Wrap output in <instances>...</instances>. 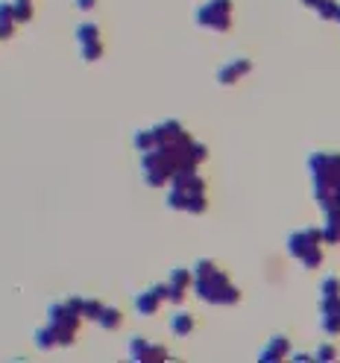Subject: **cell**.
Wrapping results in <instances>:
<instances>
[{
	"mask_svg": "<svg viewBox=\"0 0 340 363\" xmlns=\"http://www.w3.org/2000/svg\"><path fill=\"white\" fill-rule=\"evenodd\" d=\"M129 358L138 363H152V360H168V346L161 343H150L144 337H133L129 340Z\"/></svg>",
	"mask_w": 340,
	"mask_h": 363,
	"instance_id": "cell-8",
	"label": "cell"
},
{
	"mask_svg": "<svg viewBox=\"0 0 340 363\" xmlns=\"http://www.w3.org/2000/svg\"><path fill=\"white\" fill-rule=\"evenodd\" d=\"M32 343H36L38 349H56V346H59V331H56V325L45 323L36 334H32Z\"/></svg>",
	"mask_w": 340,
	"mask_h": 363,
	"instance_id": "cell-17",
	"label": "cell"
},
{
	"mask_svg": "<svg viewBox=\"0 0 340 363\" xmlns=\"http://www.w3.org/2000/svg\"><path fill=\"white\" fill-rule=\"evenodd\" d=\"M311 191L323 211L340 208V152H311L308 156Z\"/></svg>",
	"mask_w": 340,
	"mask_h": 363,
	"instance_id": "cell-1",
	"label": "cell"
},
{
	"mask_svg": "<svg viewBox=\"0 0 340 363\" xmlns=\"http://www.w3.org/2000/svg\"><path fill=\"white\" fill-rule=\"evenodd\" d=\"M284 358H291V340L284 337V334L270 337L267 346H261V351H258V360L261 363H279Z\"/></svg>",
	"mask_w": 340,
	"mask_h": 363,
	"instance_id": "cell-10",
	"label": "cell"
},
{
	"mask_svg": "<svg viewBox=\"0 0 340 363\" xmlns=\"http://www.w3.org/2000/svg\"><path fill=\"white\" fill-rule=\"evenodd\" d=\"M194 325H196V320H194V314H188V311H179V314L170 316V331L177 337H191Z\"/></svg>",
	"mask_w": 340,
	"mask_h": 363,
	"instance_id": "cell-16",
	"label": "cell"
},
{
	"mask_svg": "<svg viewBox=\"0 0 340 363\" xmlns=\"http://www.w3.org/2000/svg\"><path fill=\"white\" fill-rule=\"evenodd\" d=\"M252 71V62L249 59H232V62H226L220 71H217V82L220 85H235V82H240L244 76Z\"/></svg>",
	"mask_w": 340,
	"mask_h": 363,
	"instance_id": "cell-11",
	"label": "cell"
},
{
	"mask_svg": "<svg viewBox=\"0 0 340 363\" xmlns=\"http://www.w3.org/2000/svg\"><path fill=\"white\" fill-rule=\"evenodd\" d=\"M12 9H15V21L18 24H27L36 15V6H32V0H12Z\"/></svg>",
	"mask_w": 340,
	"mask_h": 363,
	"instance_id": "cell-19",
	"label": "cell"
},
{
	"mask_svg": "<svg viewBox=\"0 0 340 363\" xmlns=\"http://www.w3.org/2000/svg\"><path fill=\"white\" fill-rule=\"evenodd\" d=\"M323 244H340V208L326 211V223H323Z\"/></svg>",
	"mask_w": 340,
	"mask_h": 363,
	"instance_id": "cell-14",
	"label": "cell"
},
{
	"mask_svg": "<svg viewBox=\"0 0 340 363\" xmlns=\"http://www.w3.org/2000/svg\"><path fill=\"white\" fill-rule=\"evenodd\" d=\"M170 188H179V191H194V194H205V179L196 170H185L177 173L170 179Z\"/></svg>",
	"mask_w": 340,
	"mask_h": 363,
	"instance_id": "cell-12",
	"label": "cell"
},
{
	"mask_svg": "<svg viewBox=\"0 0 340 363\" xmlns=\"http://www.w3.org/2000/svg\"><path fill=\"white\" fill-rule=\"evenodd\" d=\"M15 9H12V0H0V41H9L15 36Z\"/></svg>",
	"mask_w": 340,
	"mask_h": 363,
	"instance_id": "cell-13",
	"label": "cell"
},
{
	"mask_svg": "<svg viewBox=\"0 0 340 363\" xmlns=\"http://www.w3.org/2000/svg\"><path fill=\"white\" fill-rule=\"evenodd\" d=\"M97 325L103 328V331H115V328L124 325V311L120 307H103V314H100V320H97Z\"/></svg>",
	"mask_w": 340,
	"mask_h": 363,
	"instance_id": "cell-18",
	"label": "cell"
},
{
	"mask_svg": "<svg viewBox=\"0 0 340 363\" xmlns=\"http://www.w3.org/2000/svg\"><path fill=\"white\" fill-rule=\"evenodd\" d=\"M80 59H82V62H100V59H103V41H97V44H82V47H80Z\"/></svg>",
	"mask_w": 340,
	"mask_h": 363,
	"instance_id": "cell-21",
	"label": "cell"
},
{
	"mask_svg": "<svg viewBox=\"0 0 340 363\" xmlns=\"http://www.w3.org/2000/svg\"><path fill=\"white\" fill-rule=\"evenodd\" d=\"M299 3H302V6H308V9H317V6L323 3V0H299Z\"/></svg>",
	"mask_w": 340,
	"mask_h": 363,
	"instance_id": "cell-29",
	"label": "cell"
},
{
	"mask_svg": "<svg viewBox=\"0 0 340 363\" xmlns=\"http://www.w3.org/2000/svg\"><path fill=\"white\" fill-rule=\"evenodd\" d=\"M164 205L170 211H185V214H205L208 211V196L205 194H194V191H179L170 188L164 196Z\"/></svg>",
	"mask_w": 340,
	"mask_h": 363,
	"instance_id": "cell-5",
	"label": "cell"
},
{
	"mask_svg": "<svg viewBox=\"0 0 340 363\" xmlns=\"http://www.w3.org/2000/svg\"><path fill=\"white\" fill-rule=\"evenodd\" d=\"M335 358H337V349L332 343H323L320 349L314 351V360H335Z\"/></svg>",
	"mask_w": 340,
	"mask_h": 363,
	"instance_id": "cell-26",
	"label": "cell"
},
{
	"mask_svg": "<svg viewBox=\"0 0 340 363\" xmlns=\"http://www.w3.org/2000/svg\"><path fill=\"white\" fill-rule=\"evenodd\" d=\"M235 15V3L232 0H205L203 6H196L194 12V24L212 32H229L232 30V18Z\"/></svg>",
	"mask_w": 340,
	"mask_h": 363,
	"instance_id": "cell-4",
	"label": "cell"
},
{
	"mask_svg": "<svg viewBox=\"0 0 340 363\" xmlns=\"http://www.w3.org/2000/svg\"><path fill=\"white\" fill-rule=\"evenodd\" d=\"M164 302H168V284L161 281V284H152V288L135 296V311L141 316H156Z\"/></svg>",
	"mask_w": 340,
	"mask_h": 363,
	"instance_id": "cell-7",
	"label": "cell"
},
{
	"mask_svg": "<svg viewBox=\"0 0 340 363\" xmlns=\"http://www.w3.org/2000/svg\"><path fill=\"white\" fill-rule=\"evenodd\" d=\"M320 296H326V299H332V296H340V279L326 276V279L320 281Z\"/></svg>",
	"mask_w": 340,
	"mask_h": 363,
	"instance_id": "cell-24",
	"label": "cell"
},
{
	"mask_svg": "<svg viewBox=\"0 0 340 363\" xmlns=\"http://www.w3.org/2000/svg\"><path fill=\"white\" fill-rule=\"evenodd\" d=\"M288 255L296 258L305 270H317L326 258L323 252V229H296L288 235Z\"/></svg>",
	"mask_w": 340,
	"mask_h": 363,
	"instance_id": "cell-3",
	"label": "cell"
},
{
	"mask_svg": "<svg viewBox=\"0 0 340 363\" xmlns=\"http://www.w3.org/2000/svg\"><path fill=\"white\" fill-rule=\"evenodd\" d=\"M133 144H135L138 152H150L152 147H156V135H152V129H138L135 138H133Z\"/></svg>",
	"mask_w": 340,
	"mask_h": 363,
	"instance_id": "cell-20",
	"label": "cell"
},
{
	"mask_svg": "<svg viewBox=\"0 0 340 363\" xmlns=\"http://www.w3.org/2000/svg\"><path fill=\"white\" fill-rule=\"evenodd\" d=\"M191 272H194V293L200 296L203 302H212V305H238L240 302V290L229 281V276L212 258L194 261Z\"/></svg>",
	"mask_w": 340,
	"mask_h": 363,
	"instance_id": "cell-2",
	"label": "cell"
},
{
	"mask_svg": "<svg viewBox=\"0 0 340 363\" xmlns=\"http://www.w3.org/2000/svg\"><path fill=\"white\" fill-rule=\"evenodd\" d=\"M73 6L80 9V12H94V9H97V0H73Z\"/></svg>",
	"mask_w": 340,
	"mask_h": 363,
	"instance_id": "cell-27",
	"label": "cell"
},
{
	"mask_svg": "<svg viewBox=\"0 0 340 363\" xmlns=\"http://www.w3.org/2000/svg\"><path fill=\"white\" fill-rule=\"evenodd\" d=\"M168 302L170 305H182L185 302V296L191 293L194 288V272L191 267H177V270H170L168 272Z\"/></svg>",
	"mask_w": 340,
	"mask_h": 363,
	"instance_id": "cell-6",
	"label": "cell"
},
{
	"mask_svg": "<svg viewBox=\"0 0 340 363\" xmlns=\"http://www.w3.org/2000/svg\"><path fill=\"white\" fill-rule=\"evenodd\" d=\"M317 15H320L323 21H335V24H337V15H340V3H337V0H323V3L317 6Z\"/></svg>",
	"mask_w": 340,
	"mask_h": 363,
	"instance_id": "cell-22",
	"label": "cell"
},
{
	"mask_svg": "<svg viewBox=\"0 0 340 363\" xmlns=\"http://www.w3.org/2000/svg\"><path fill=\"white\" fill-rule=\"evenodd\" d=\"M103 307L106 305L100 299H85L82 302V320H94L97 323V320H100V314H103Z\"/></svg>",
	"mask_w": 340,
	"mask_h": 363,
	"instance_id": "cell-23",
	"label": "cell"
},
{
	"mask_svg": "<svg viewBox=\"0 0 340 363\" xmlns=\"http://www.w3.org/2000/svg\"><path fill=\"white\" fill-rule=\"evenodd\" d=\"M337 24H340V15H337Z\"/></svg>",
	"mask_w": 340,
	"mask_h": 363,
	"instance_id": "cell-30",
	"label": "cell"
},
{
	"mask_svg": "<svg viewBox=\"0 0 340 363\" xmlns=\"http://www.w3.org/2000/svg\"><path fill=\"white\" fill-rule=\"evenodd\" d=\"M320 328L326 334H340V316L337 314H320Z\"/></svg>",
	"mask_w": 340,
	"mask_h": 363,
	"instance_id": "cell-25",
	"label": "cell"
},
{
	"mask_svg": "<svg viewBox=\"0 0 340 363\" xmlns=\"http://www.w3.org/2000/svg\"><path fill=\"white\" fill-rule=\"evenodd\" d=\"M152 135H156V147L182 144V141H188V138H191L177 117H168V120H161V124H156V126H152Z\"/></svg>",
	"mask_w": 340,
	"mask_h": 363,
	"instance_id": "cell-9",
	"label": "cell"
},
{
	"mask_svg": "<svg viewBox=\"0 0 340 363\" xmlns=\"http://www.w3.org/2000/svg\"><path fill=\"white\" fill-rule=\"evenodd\" d=\"M73 38H76V44H97L103 38V32H100V27L94 24V21H82V24H76V30H73Z\"/></svg>",
	"mask_w": 340,
	"mask_h": 363,
	"instance_id": "cell-15",
	"label": "cell"
},
{
	"mask_svg": "<svg viewBox=\"0 0 340 363\" xmlns=\"http://www.w3.org/2000/svg\"><path fill=\"white\" fill-rule=\"evenodd\" d=\"M293 360H299V363H308V360H314V355H308V351H296V355H291Z\"/></svg>",
	"mask_w": 340,
	"mask_h": 363,
	"instance_id": "cell-28",
	"label": "cell"
}]
</instances>
